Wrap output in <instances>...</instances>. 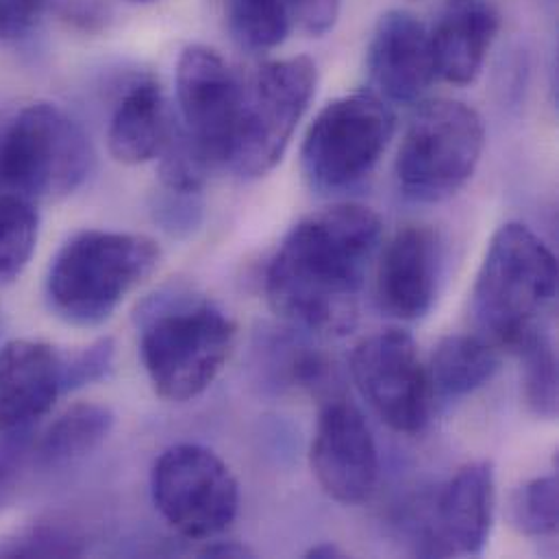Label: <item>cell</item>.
Listing matches in <instances>:
<instances>
[{"label": "cell", "instance_id": "e0dca14e", "mask_svg": "<svg viewBox=\"0 0 559 559\" xmlns=\"http://www.w3.org/2000/svg\"><path fill=\"white\" fill-rule=\"evenodd\" d=\"M499 31L501 13L492 0H444L429 31L438 79L471 85L481 74Z\"/></svg>", "mask_w": 559, "mask_h": 559}, {"label": "cell", "instance_id": "4316f807", "mask_svg": "<svg viewBox=\"0 0 559 559\" xmlns=\"http://www.w3.org/2000/svg\"><path fill=\"white\" fill-rule=\"evenodd\" d=\"M79 554V540L61 527H33L0 545L2 558H61Z\"/></svg>", "mask_w": 559, "mask_h": 559}, {"label": "cell", "instance_id": "ac0fdd59", "mask_svg": "<svg viewBox=\"0 0 559 559\" xmlns=\"http://www.w3.org/2000/svg\"><path fill=\"white\" fill-rule=\"evenodd\" d=\"M177 116L168 107V98L155 79H140L118 100L109 131V153L124 166L153 162L166 148Z\"/></svg>", "mask_w": 559, "mask_h": 559}, {"label": "cell", "instance_id": "4fadbf2b", "mask_svg": "<svg viewBox=\"0 0 559 559\" xmlns=\"http://www.w3.org/2000/svg\"><path fill=\"white\" fill-rule=\"evenodd\" d=\"M495 471L488 462H473L438 492L416 551L427 558L481 556L495 516Z\"/></svg>", "mask_w": 559, "mask_h": 559}, {"label": "cell", "instance_id": "836d02e7", "mask_svg": "<svg viewBox=\"0 0 559 559\" xmlns=\"http://www.w3.org/2000/svg\"><path fill=\"white\" fill-rule=\"evenodd\" d=\"M0 326H2V318H0Z\"/></svg>", "mask_w": 559, "mask_h": 559}, {"label": "cell", "instance_id": "5bb4252c", "mask_svg": "<svg viewBox=\"0 0 559 559\" xmlns=\"http://www.w3.org/2000/svg\"><path fill=\"white\" fill-rule=\"evenodd\" d=\"M368 70L388 100H420L438 79L429 28L412 11H385L372 31Z\"/></svg>", "mask_w": 559, "mask_h": 559}, {"label": "cell", "instance_id": "d4e9b609", "mask_svg": "<svg viewBox=\"0 0 559 559\" xmlns=\"http://www.w3.org/2000/svg\"><path fill=\"white\" fill-rule=\"evenodd\" d=\"M33 447V427L0 433V508L11 503L26 477L35 473Z\"/></svg>", "mask_w": 559, "mask_h": 559}, {"label": "cell", "instance_id": "1f68e13d", "mask_svg": "<svg viewBox=\"0 0 559 559\" xmlns=\"http://www.w3.org/2000/svg\"><path fill=\"white\" fill-rule=\"evenodd\" d=\"M305 556L311 559L344 558L342 549H340V547H335V545H331V543H324V545L311 547V549H309Z\"/></svg>", "mask_w": 559, "mask_h": 559}, {"label": "cell", "instance_id": "d6986e66", "mask_svg": "<svg viewBox=\"0 0 559 559\" xmlns=\"http://www.w3.org/2000/svg\"><path fill=\"white\" fill-rule=\"evenodd\" d=\"M114 414L98 403H76L35 433V468L61 471L94 453L111 433Z\"/></svg>", "mask_w": 559, "mask_h": 559}, {"label": "cell", "instance_id": "f546056e", "mask_svg": "<svg viewBox=\"0 0 559 559\" xmlns=\"http://www.w3.org/2000/svg\"><path fill=\"white\" fill-rule=\"evenodd\" d=\"M48 9H55L63 20L81 26L85 31H94L107 24L109 11L98 0H50Z\"/></svg>", "mask_w": 559, "mask_h": 559}, {"label": "cell", "instance_id": "7402d4cb", "mask_svg": "<svg viewBox=\"0 0 559 559\" xmlns=\"http://www.w3.org/2000/svg\"><path fill=\"white\" fill-rule=\"evenodd\" d=\"M523 361V383L530 407L543 416L554 418L558 414V359L549 331L538 324L516 346Z\"/></svg>", "mask_w": 559, "mask_h": 559}, {"label": "cell", "instance_id": "f1b7e54d", "mask_svg": "<svg viewBox=\"0 0 559 559\" xmlns=\"http://www.w3.org/2000/svg\"><path fill=\"white\" fill-rule=\"evenodd\" d=\"M50 0H0V39H15L28 33Z\"/></svg>", "mask_w": 559, "mask_h": 559}, {"label": "cell", "instance_id": "cb8c5ba5", "mask_svg": "<svg viewBox=\"0 0 559 559\" xmlns=\"http://www.w3.org/2000/svg\"><path fill=\"white\" fill-rule=\"evenodd\" d=\"M516 532L530 538H545L558 530V481L538 477L516 490L510 506Z\"/></svg>", "mask_w": 559, "mask_h": 559}, {"label": "cell", "instance_id": "52a82bcc", "mask_svg": "<svg viewBox=\"0 0 559 559\" xmlns=\"http://www.w3.org/2000/svg\"><path fill=\"white\" fill-rule=\"evenodd\" d=\"M316 63L287 57L262 63L242 90L240 120L227 168L240 179L275 170L316 92Z\"/></svg>", "mask_w": 559, "mask_h": 559}, {"label": "cell", "instance_id": "7c38bea8", "mask_svg": "<svg viewBox=\"0 0 559 559\" xmlns=\"http://www.w3.org/2000/svg\"><path fill=\"white\" fill-rule=\"evenodd\" d=\"M311 471L320 488L342 506L368 501L377 488L379 455L361 412L331 396L311 442Z\"/></svg>", "mask_w": 559, "mask_h": 559}, {"label": "cell", "instance_id": "8fae6325", "mask_svg": "<svg viewBox=\"0 0 559 559\" xmlns=\"http://www.w3.org/2000/svg\"><path fill=\"white\" fill-rule=\"evenodd\" d=\"M353 381L374 414L399 433H418L429 420L431 383L414 337L388 329L366 337L350 357Z\"/></svg>", "mask_w": 559, "mask_h": 559}, {"label": "cell", "instance_id": "83f0119b", "mask_svg": "<svg viewBox=\"0 0 559 559\" xmlns=\"http://www.w3.org/2000/svg\"><path fill=\"white\" fill-rule=\"evenodd\" d=\"M292 26L307 35H326L340 15V0H283Z\"/></svg>", "mask_w": 559, "mask_h": 559}, {"label": "cell", "instance_id": "484cf974", "mask_svg": "<svg viewBox=\"0 0 559 559\" xmlns=\"http://www.w3.org/2000/svg\"><path fill=\"white\" fill-rule=\"evenodd\" d=\"M116 344L111 337H100L94 344L68 353H61V385L63 392H74L109 377L114 368Z\"/></svg>", "mask_w": 559, "mask_h": 559}, {"label": "cell", "instance_id": "6da1fadb", "mask_svg": "<svg viewBox=\"0 0 559 559\" xmlns=\"http://www.w3.org/2000/svg\"><path fill=\"white\" fill-rule=\"evenodd\" d=\"M381 231V218L361 205H335L302 218L266 271L273 311L320 335L348 333Z\"/></svg>", "mask_w": 559, "mask_h": 559}, {"label": "cell", "instance_id": "ba28073f", "mask_svg": "<svg viewBox=\"0 0 559 559\" xmlns=\"http://www.w3.org/2000/svg\"><path fill=\"white\" fill-rule=\"evenodd\" d=\"M394 135V114L372 92L331 100L307 129L300 162L318 190H346L372 173Z\"/></svg>", "mask_w": 559, "mask_h": 559}, {"label": "cell", "instance_id": "44dd1931", "mask_svg": "<svg viewBox=\"0 0 559 559\" xmlns=\"http://www.w3.org/2000/svg\"><path fill=\"white\" fill-rule=\"evenodd\" d=\"M231 39L249 52H269L292 31L283 0H223Z\"/></svg>", "mask_w": 559, "mask_h": 559}, {"label": "cell", "instance_id": "4dcf8cb0", "mask_svg": "<svg viewBox=\"0 0 559 559\" xmlns=\"http://www.w3.org/2000/svg\"><path fill=\"white\" fill-rule=\"evenodd\" d=\"M203 556H207V558H251L253 551L238 543H216V545H210L203 551Z\"/></svg>", "mask_w": 559, "mask_h": 559}, {"label": "cell", "instance_id": "d6a6232c", "mask_svg": "<svg viewBox=\"0 0 559 559\" xmlns=\"http://www.w3.org/2000/svg\"><path fill=\"white\" fill-rule=\"evenodd\" d=\"M124 2H131V4H144V2H153V0H124Z\"/></svg>", "mask_w": 559, "mask_h": 559}, {"label": "cell", "instance_id": "277c9868", "mask_svg": "<svg viewBox=\"0 0 559 559\" xmlns=\"http://www.w3.org/2000/svg\"><path fill=\"white\" fill-rule=\"evenodd\" d=\"M558 294L554 251L525 225L508 223L490 240L473 287V318L497 348L514 346L540 324Z\"/></svg>", "mask_w": 559, "mask_h": 559}, {"label": "cell", "instance_id": "7a4b0ae2", "mask_svg": "<svg viewBox=\"0 0 559 559\" xmlns=\"http://www.w3.org/2000/svg\"><path fill=\"white\" fill-rule=\"evenodd\" d=\"M140 355L155 392L173 403L203 394L229 361L238 326L212 298L186 287L151 296L140 313Z\"/></svg>", "mask_w": 559, "mask_h": 559}, {"label": "cell", "instance_id": "2e32d148", "mask_svg": "<svg viewBox=\"0 0 559 559\" xmlns=\"http://www.w3.org/2000/svg\"><path fill=\"white\" fill-rule=\"evenodd\" d=\"M59 394V350L37 340H11L0 346V433L35 427Z\"/></svg>", "mask_w": 559, "mask_h": 559}, {"label": "cell", "instance_id": "ffe728a7", "mask_svg": "<svg viewBox=\"0 0 559 559\" xmlns=\"http://www.w3.org/2000/svg\"><path fill=\"white\" fill-rule=\"evenodd\" d=\"M501 368L499 348L481 335H449L427 368L431 392L457 399L477 392L495 379Z\"/></svg>", "mask_w": 559, "mask_h": 559}, {"label": "cell", "instance_id": "9a60e30c", "mask_svg": "<svg viewBox=\"0 0 559 559\" xmlns=\"http://www.w3.org/2000/svg\"><path fill=\"white\" fill-rule=\"evenodd\" d=\"M440 240L429 227H405L383 249L377 271V302L399 320L423 318L436 298Z\"/></svg>", "mask_w": 559, "mask_h": 559}, {"label": "cell", "instance_id": "3957f363", "mask_svg": "<svg viewBox=\"0 0 559 559\" xmlns=\"http://www.w3.org/2000/svg\"><path fill=\"white\" fill-rule=\"evenodd\" d=\"M162 260L159 245L142 234L90 229L55 255L46 298L55 316L74 326H98L148 280Z\"/></svg>", "mask_w": 559, "mask_h": 559}, {"label": "cell", "instance_id": "5b68a950", "mask_svg": "<svg viewBox=\"0 0 559 559\" xmlns=\"http://www.w3.org/2000/svg\"><path fill=\"white\" fill-rule=\"evenodd\" d=\"M92 166L90 138L57 105L31 103L0 131V194L35 205L59 201L83 186Z\"/></svg>", "mask_w": 559, "mask_h": 559}, {"label": "cell", "instance_id": "30bf717a", "mask_svg": "<svg viewBox=\"0 0 559 559\" xmlns=\"http://www.w3.org/2000/svg\"><path fill=\"white\" fill-rule=\"evenodd\" d=\"M245 81L210 46L192 44L177 61V124L201 157L227 168L242 107Z\"/></svg>", "mask_w": 559, "mask_h": 559}, {"label": "cell", "instance_id": "8992f818", "mask_svg": "<svg viewBox=\"0 0 559 559\" xmlns=\"http://www.w3.org/2000/svg\"><path fill=\"white\" fill-rule=\"evenodd\" d=\"M486 146L481 116L466 103L438 98L414 114L394 164L403 194L442 203L457 194L479 166Z\"/></svg>", "mask_w": 559, "mask_h": 559}, {"label": "cell", "instance_id": "603a6c76", "mask_svg": "<svg viewBox=\"0 0 559 559\" xmlns=\"http://www.w3.org/2000/svg\"><path fill=\"white\" fill-rule=\"evenodd\" d=\"M37 205L13 194H0V283L22 275L37 247Z\"/></svg>", "mask_w": 559, "mask_h": 559}, {"label": "cell", "instance_id": "9c48e42d", "mask_svg": "<svg viewBox=\"0 0 559 559\" xmlns=\"http://www.w3.org/2000/svg\"><path fill=\"white\" fill-rule=\"evenodd\" d=\"M151 492L164 521L192 540L227 532L240 508L234 473L201 444H177L164 451L153 466Z\"/></svg>", "mask_w": 559, "mask_h": 559}]
</instances>
